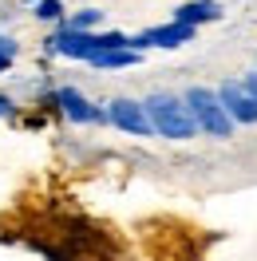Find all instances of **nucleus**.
Returning <instances> with one entry per match:
<instances>
[{
	"label": "nucleus",
	"mask_w": 257,
	"mask_h": 261,
	"mask_svg": "<svg viewBox=\"0 0 257 261\" xmlns=\"http://www.w3.org/2000/svg\"><path fill=\"white\" fill-rule=\"evenodd\" d=\"M146 115H150V127L162 139H174V143H186V139H198V123H194L186 99L174 95V91H150L143 99Z\"/></svg>",
	"instance_id": "f257e3e1"
},
{
	"label": "nucleus",
	"mask_w": 257,
	"mask_h": 261,
	"mask_svg": "<svg viewBox=\"0 0 257 261\" xmlns=\"http://www.w3.org/2000/svg\"><path fill=\"white\" fill-rule=\"evenodd\" d=\"M186 107H190L194 123H198V135H210V139H229L234 135V119L225 115L222 99L214 87H186Z\"/></svg>",
	"instance_id": "f03ea898"
},
{
	"label": "nucleus",
	"mask_w": 257,
	"mask_h": 261,
	"mask_svg": "<svg viewBox=\"0 0 257 261\" xmlns=\"http://www.w3.org/2000/svg\"><path fill=\"white\" fill-rule=\"evenodd\" d=\"M107 123H111L115 130H123V135H135V139H150V135H155L146 107L139 99H127V95H119V99L107 103Z\"/></svg>",
	"instance_id": "7ed1b4c3"
},
{
	"label": "nucleus",
	"mask_w": 257,
	"mask_h": 261,
	"mask_svg": "<svg viewBox=\"0 0 257 261\" xmlns=\"http://www.w3.org/2000/svg\"><path fill=\"white\" fill-rule=\"evenodd\" d=\"M198 28H186L178 20H166V24H155V28H143V32L131 36V48L135 51H146V48H162V51H174L182 44H190Z\"/></svg>",
	"instance_id": "20e7f679"
},
{
	"label": "nucleus",
	"mask_w": 257,
	"mask_h": 261,
	"mask_svg": "<svg viewBox=\"0 0 257 261\" xmlns=\"http://www.w3.org/2000/svg\"><path fill=\"white\" fill-rule=\"evenodd\" d=\"M218 99H222L225 115L234 119V127H257V99L241 87V80H225L218 87Z\"/></svg>",
	"instance_id": "39448f33"
},
{
	"label": "nucleus",
	"mask_w": 257,
	"mask_h": 261,
	"mask_svg": "<svg viewBox=\"0 0 257 261\" xmlns=\"http://www.w3.org/2000/svg\"><path fill=\"white\" fill-rule=\"evenodd\" d=\"M56 107L71 119V123H107V111L95 107L91 99L75 91V87H56Z\"/></svg>",
	"instance_id": "423d86ee"
},
{
	"label": "nucleus",
	"mask_w": 257,
	"mask_h": 261,
	"mask_svg": "<svg viewBox=\"0 0 257 261\" xmlns=\"http://www.w3.org/2000/svg\"><path fill=\"white\" fill-rule=\"evenodd\" d=\"M178 24H186V28H202V24H214V20H222V4L218 0H186V4H178L174 16Z\"/></svg>",
	"instance_id": "0eeeda50"
},
{
	"label": "nucleus",
	"mask_w": 257,
	"mask_h": 261,
	"mask_svg": "<svg viewBox=\"0 0 257 261\" xmlns=\"http://www.w3.org/2000/svg\"><path fill=\"white\" fill-rule=\"evenodd\" d=\"M143 64V51L135 48H115V51H99L91 67H103V71H119V67H139Z\"/></svg>",
	"instance_id": "6e6552de"
},
{
	"label": "nucleus",
	"mask_w": 257,
	"mask_h": 261,
	"mask_svg": "<svg viewBox=\"0 0 257 261\" xmlns=\"http://www.w3.org/2000/svg\"><path fill=\"white\" fill-rule=\"evenodd\" d=\"M64 24L71 32H95L99 24H103V12H99V8H80V12H71Z\"/></svg>",
	"instance_id": "1a4fd4ad"
},
{
	"label": "nucleus",
	"mask_w": 257,
	"mask_h": 261,
	"mask_svg": "<svg viewBox=\"0 0 257 261\" xmlns=\"http://www.w3.org/2000/svg\"><path fill=\"white\" fill-rule=\"evenodd\" d=\"M32 16L40 20V24H64V4L60 0H40V4H32Z\"/></svg>",
	"instance_id": "9d476101"
},
{
	"label": "nucleus",
	"mask_w": 257,
	"mask_h": 261,
	"mask_svg": "<svg viewBox=\"0 0 257 261\" xmlns=\"http://www.w3.org/2000/svg\"><path fill=\"white\" fill-rule=\"evenodd\" d=\"M20 56V44L12 40V36H0V75L12 67V60Z\"/></svg>",
	"instance_id": "9b49d317"
},
{
	"label": "nucleus",
	"mask_w": 257,
	"mask_h": 261,
	"mask_svg": "<svg viewBox=\"0 0 257 261\" xmlns=\"http://www.w3.org/2000/svg\"><path fill=\"white\" fill-rule=\"evenodd\" d=\"M12 111H16V99H12V95H0V123L12 119Z\"/></svg>",
	"instance_id": "f8f14e48"
},
{
	"label": "nucleus",
	"mask_w": 257,
	"mask_h": 261,
	"mask_svg": "<svg viewBox=\"0 0 257 261\" xmlns=\"http://www.w3.org/2000/svg\"><path fill=\"white\" fill-rule=\"evenodd\" d=\"M241 87H245V91L257 99V71H245V75H241Z\"/></svg>",
	"instance_id": "ddd939ff"
},
{
	"label": "nucleus",
	"mask_w": 257,
	"mask_h": 261,
	"mask_svg": "<svg viewBox=\"0 0 257 261\" xmlns=\"http://www.w3.org/2000/svg\"><path fill=\"white\" fill-rule=\"evenodd\" d=\"M24 4H40V0H24Z\"/></svg>",
	"instance_id": "4468645a"
}]
</instances>
